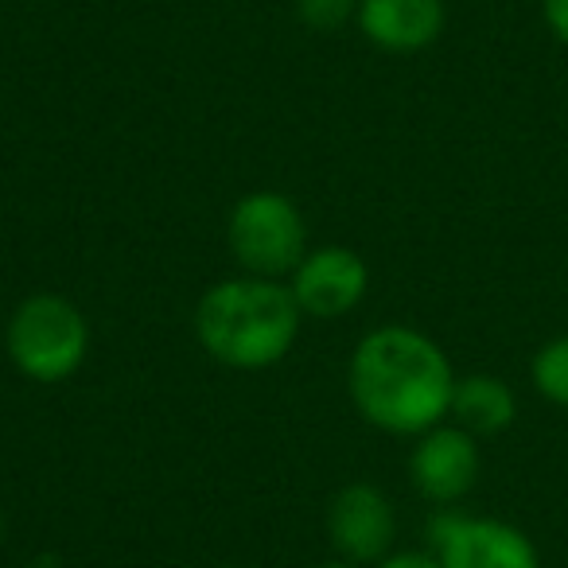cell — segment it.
<instances>
[{"label":"cell","mask_w":568,"mask_h":568,"mask_svg":"<svg viewBox=\"0 0 568 568\" xmlns=\"http://www.w3.org/2000/svg\"><path fill=\"white\" fill-rule=\"evenodd\" d=\"M304 312L288 281L230 276L206 288L195 308V339L230 371H268L301 339Z\"/></svg>","instance_id":"2"},{"label":"cell","mask_w":568,"mask_h":568,"mask_svg":"<svg viewBox=\"0 0 568 568\" xmlns=\"http://www.w3.org/2000/svg\"><path fill=\"white\" fill-rule=\"evenodd\" d=\"M355 9L358 0H296V17L320 32H332V28L355 20Z\"/></svg>","instance_id":"12"},{"label":"cell","mask_w":568,"mask_h":568,"mask_svg":"<svg viewBox=\"0 0 568 568\" xmlns=\"http://www.w3.org/2000/svg\"><path fill=\"white\" fill-rule=\"evenodd\" d=\"M433 552L444 568H541L534 541L518 526L475 514H436Z\"/></svg>","instance_id":"5"},{"label":"cell","mask_w":568,"mask_h":568,"mask_svg":"<svg viewBox=\"0 0 568 568\" xmlns=\"http://www.w3.org/2000/svg\"><path fill=\"white\" fill-rule=\"evenodd\" d=\"M226 242L250 276L288 281V273L308 253V222L301 206L281 191H250L230 211Z\"/></svg>","instance_id":"4"},{"label":"cell","mask_w":568,"mask_h":568,"mask_svg":"<svg viewBox=\"0 0 568 568\" xmlns=\"http://www.w3.org/2000/svg\"><path fill=\"white\" fill-rule=\"evenodd\" d=\"M0 541H4V514H0Z\"/></svg>","instance_id":"16"},{"label":"cell","mask_w":568,"mask_h":568,"mask_svg":"<svg viewBox=\"0 0 568 568\" xmlns=\"http://www.w3.org/2000/svg\"><path fill=\"white\" fill-rule=\"evenodd\" d=\"M347 389L358 417L389 436H420L452 413L448 355L417 327H374L347 366Z\"/></svg>","instance_id":"1"},{"label":"cell","mask_w":568,"mask_h":568,"mask_svg":"<svg viewBox=\"0 0 568 568\" xmlns=\"http://www.w3.org/2000/svg\"><path fill=\"white\" fill-rule=\"evenodd\" d=\"M534 386L552 405H565L568 409V335L545 343L534 355Z\"/></svg>","instance_id":"11"},{"label":"cell","mask_w":568,"mask_h":568,"mask_svg":"<svg viewBox=\"0 0 568 568\" xmlns=\"http://www.w3.org/2000/svg\"><path fill=\"white\" fill-rule=\"evenodd\" d=\"M320 568H363V565H351V560H332V565H320Z\"/></svg>","instance_id":"15"},{"label":"cell","mask_w":568,"mask_h":568,"mask_svg":"<svg viewBox=\"0 0 568 568\" xmlns=\"http://www.w3.org/2000/svg\"><path fill=\"white\" fill-rule=\"evenodd\" d=\"M444 0H358L355 24L374 48L413 55L440 40L444 32Z\"/></svg>","instance_id":"9"},{"label":"cell","mask_w":568,"mask_h":568,"mask_svg":"<svg viewBox=\"0 0 568 568\" xmlns=\"http://www.w3.org/2000/svg\"><path fill=\"white\" fill-rule=\"evenodd\" d=\"M327 537L351 565H378L389 557L397 537V510L374 483H347L327 503Z\"/></svg>","instance_id":"7"},{"label":"cell","mask_w":568,"mask_h":568,"mask_svg":"<svg viewBox=\"0 0 568 568\" xmlns=\"http://www.w3.org/2000/svg\"><path fill=\"white\" fill-rule=\"evenodd\" d=\"M545 24L552 28L560 43H568V0H545Z\"/></svg>","instance_id":"14"},{"label":"cell","mask_w":568,"mask_h":568,"mask_svg":"<svg viewBox=\"0 0 568 568\" xmlns=\"http://www.w3.org/2000/svg\"><path fill=\"white\" fill-rule=\"evenodd\" d=\"M374 568H444L436 560V552H417V549H405V552H389L386 560H378Z\"/></svg>","instance_id":"13"},{"label":"cell","mask_w":568,"mask_h":568,"mask_svg":"<svg viewBox=\"0 0 568 568\" xmlns=\"http://www.w3.org/2000/svg\"><path fill=\"white\" fill-rule=\"evenodd\" d=\"M452 417L471 436H495L514 425L518 402H514V389L495 374H467L456 378L452 389Z\"/></svg>","instance_id":"10"},{"label":"cell","mask_w":568,"mask_h":568,"mask_svg":"<svg viewBox=\"0 0 568 568\" xmlns=\"http://www.w3.org/2000/svg\"><path fill=\"white\" fill-rule=\"evenodd\" d=\"M304 320H339L355 312L371 293V265L351 245H320L288 273Z\"/></svg>","instance_id":"6"},{"label":"cell","mask_w":568,"mask_h":568,"mask_svg":"<svg viewBox=\"0 0 568 568\" xmlns=\"http://www.w3.org/2000/svg\"><path fill=\"white\" fill-rule=\"evenodd\" d=\"M234 568H245V565H234Z\"/></svg>","instance_id":"17"},{"label":"cell","mask_w":568,"mask_h":568,"mask_svg":"<svg viewBox=\"0 0 568 568\" xmlns=\"http://www.w3.org/2000/svg\"><path fill=\"white\" fill-rule=\"evenodd\" d=\"M4 351L28 382L59 386L87 363L90 324L74 301L59 293H36L12 308L4 327Z\"/></svg>","instance_id":"3"},{"label":"cell","mask_w":568,"mask_h":568,"mask_svg":"<svg viewBox=\"0 0 568 568\" xmlns=\"http://www.w3.org/2000/svg\"><path fill=\"white\" fill-rule=\"evenodd\" d=\"M479 444L467 428L459 425H436L417 436V448L409 456L413 487L428 503H459L479 479Z\"/></svg>","instance_id":"8"}]
</instances>
